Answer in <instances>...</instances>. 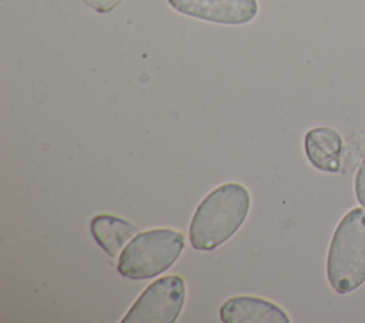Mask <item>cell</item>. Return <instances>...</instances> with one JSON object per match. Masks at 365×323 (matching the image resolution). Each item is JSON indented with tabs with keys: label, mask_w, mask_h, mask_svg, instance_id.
<instances>
[{
	"label": "cell",
	"mask_w": 365,
	"mask_h": 323,
	"mask_svg": "<svg viewBox=\"0 0 365 323\" xmlns=\"http://www.w3.org/2000/svg\"><path fill=\"white\" fill-rule=\"evenodd\" d=\"M177 13L202 21L240 26L258 14L257 0H167Z\"/></svg>",
	"instance_id": "obj_5"
},
{
	"label": "cell",
	"mask_w": 365,
	"mask_h": 323,
	"mask_svg": "<svg viewBox=\"0 0 365 323\" xmlns=\"http://www.w3.org/2000/svg\"><path fill=\"white\" fill-rule=\"evenodd\" d=\"M90 231L98 246L111 258H117L125 242L138 233L134 223L108 213L94 216Z\"/></svg>",
	"instance_id": "obj_8"
},
{
	"label": "cell",
	"mask_w": 365,
	"mask_h": 323,
	"mask_svg": "<svg viewBox=\"0 0 365 323\" xmlns=\"http://www.w3.org/2000/svg\"><path fill=\"white\" fill-rule=\"evenodd\" d=\"M304 149L309 164L322 172H338L341 168L342 137L329 127H315L304 137Z\"/></svg>",
	"instance_id": "obj_7"
},
{
	"label": "cell",
	"mask_w": 365,
	"mask_h": 323,
	"mask_svg": "<svg viewBox=\"0 0 365 323\" xmlns=\"http://www.w3.org/2000/svg\"><path fill=\"white\" fill-rule=\"evenodd\" d=\"M220 319L224 323H289L288 314L275 303L254 297L234 296L220 307Z\"/></svg>",
	"instance_id": "obj_6"
},
{
	"label": "cell",
	"mask_w": 365,
	"mask_h": 323,
	"mask_svg": "<svg viewBox=\"0 0 365 323\" xmlns=\"http://www.w3.org/2000/svg\"><path fill=\"white\" fill-rule=\"evenodd\" d=\"M184 249V235L160 228L138 232L121 250L117 270L133 280H145L170 269Z\"/></svg>",
	"instance_id": "obj_3"
},
{
	"label": "cell",
	"mask_w": 365,
	"mask_h": 323,
	"mask_svg": "<svg viewBox=\"0 0 365 323\" xmlns=\"http://www.w3.org/2000/svg\"><path fill=\"white\" fill-rule=\"evenodd\" d=\"M354 189H355L356 201L359 202L361 206L365 208V159L361 162V165L355 174Z\"/></svg>",
	"instance_id": "obj_9"
},
{
	"label": "cell",
	"mask_w": 365,
	"mask_h": 323,
	"mask_svg": "<svg viewBox=\"0 0 365 323\" xmlns=\"http://www.w3.org/2000/svg\"><path fill=\"white\" fill-rule=\"evenodd\" d=\"M331 287L346 295L365 282V211L352 208L336 225L327 255Z\"/></svg>",
	"instance_id": "obj_2"
},
{
	"label": "cell",
	"mask_w": 365,
	"mask_h": 323,
	"mask_svg": "<svg viewBox=\"0 0 365 323\" xmlns=\"http://www.w3.org/2000/svg\"><path fill=\"white\" fill-rule=\"evenodd\" d=\"M251 196L241 184L228 182L214 188L197 206L188 229L197 250H212L227 242L244 223Z\"/></svg>",
	"instance_id": "obj_1"
},
{
	"label": "cell",
	"mask_w": 365,
	"mask_h": 323,
	"mask_svg": "<svg viewBox=\"0 0 365 323\" xmlns=\"http://www.w3.org/2000/svg\"><path fill=\"white\" fill-rule=\"evenodd\" d=\"M184 303V279L178 275H167L143 290L121 319V323H174Z\"/></svg>",
	"instance_id": "obj_4"
},
{
	"label": "cell",
	"mask_w": 365,
	"mask_h": 323,
	"mask_svg": "<svg viewBox=\"0 0 365 323\" xmlns=\"http://www.w3.org/2000/svg\"><path fill=\"white\" fill-rule=\"evenodd\" d=\"M84 1L88 3L91 7H94L97 11L107 13L113 7H115L121 0H84Z\"/></svg>",
	"instance_id": "obj_10"
}]
</instances>
